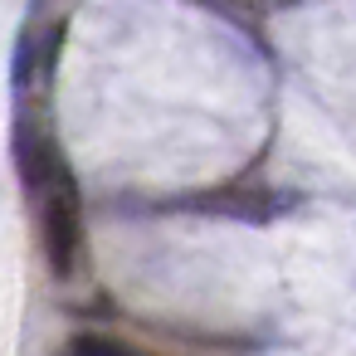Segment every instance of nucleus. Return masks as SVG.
I'll list each match as a JSON object with an SVG mask.
<instances>
[{"label": "nucleus", "mask_w": 356, "mask_h": 356, "mask_svg": "<svg viewBox=\"0 0 356 356\" xmlns=\"http://www.w3.org/2000/svg\"><path fill=\"white\" fill-rule=\"evenodd\" d=\"M40 225H44V254H49V268L59 278L74 273V259H79V244H83V225H79V186L74 176L54 181L49 191H40Z\"/></svg>", "instance_id": "1"}, {"label": "nucleus", "mask_w": 356, "mask_h": 356, "mask_svg": "<svg viewBox=\"0 0 356 356\" xmlns=\"http://www.w3.org/2000/svg\"><path fill=\"white\" fill-rule=\"evenodd\" d=\"M79 356H137V351H127L118 341H103V337H83L79 341Z\"/></svg>", "instance_id": "2"}]
</instances>
